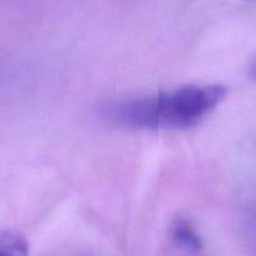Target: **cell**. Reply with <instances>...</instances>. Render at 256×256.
Returning <instances> with one entry per match:
<instances>
[{"label":"cell","mask_w":256,"mask_h":256,"mask_svg":"<svg viewBox=\"0 0 256 256\" xmlns=\"http://www.w3.org/2000/svg\"><path fill=\"white\" fill-rule=\"evenodd\" d=\"M220 84L185 85L108 105L102 115L115 124L144 130H182L199 124L226 96Z\"/></svg>","instance_id":"cell-1"},{"label":"cell","mask_w":256,"mask_h":256,"mask_svg":"<svg viewBox=\"0 0 256 256\" xmlns=\"http://www.w3.org/2000/svg\"><path fill=\"white\" fill-rule=\"evenodd\" d=\"M172 239L178 248L190 254L202 252V242L192 222L185 219L175 220L172 226Z\"/></svg>","instance_id":"cell-2"},{"label":"cell","mask_w":256,"mask_h":256,"mask_svg":"<svg viewBox=\"0 0 256 256\" xmlns=\"http://www.w3.org/2000/svg\"><path fill=\"white\" fill-rule=\"evenodd\" d=\"M29 246L24 235L15 230H5L0 236V256H28Z\"/></svg>","instance_id":"cell-3"},{"label":"cell","mask_w":256,"mask_h":256,"mask_svg":"<svg viewBox=\"0 0 256 256\" xmlns=\"http://www.w3.org/2000/svg\"><path fill=\"white\" fill-rule=\"evenodd\" d=\"M249 75L252 76V80L256 82V54L252 56V59L250 60L249 64Z\"/></svg>","instance_id":"cell-4"}]
</instances>
